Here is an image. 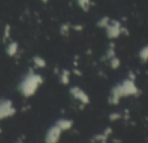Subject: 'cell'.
<instances>
[{"label": "cell", "mask_w": 148, "mask_h": 143, "mask_svg": "<svg viewBox=\"0 0 148 143\" xmlns=\"http://www.w3.org/2000/svg\"><path fill=\"white\" fill-rule=\"evenodd\" d=\"M42 77L40 75L30 71L22 79L19 86H18V90L23 97L29 98L36 93L40 85L42 84Z\"/></svg>", "instance_id": "cell-1"}, {"label": "cell", "mask_w": 148, "mask_h": 143, "mask_svg": "<svg viewBox=\"0 0 148 143\" xmlns=\"http://www.w3.org/2000/svg\"><path fill=\"white\" fill-rule=\"evenodd\" d=\"M15 112L16 110L12 104V101L8 100V99L0 100V120L11 117L15 114Z\"/></svg>", "instance_id": "cell-2"}, {"label": "cell", "mask_w": 148, "mask_h": 143, "mask_svg": "<svg viewBox=\"0 0 148 143\" xmlns=\"http://www.w3.org/2000/svg\"><path fill=\"white\" fill-rule=\"evenodd\" d=\"M62 129L58 125H55L53 127H51L47 132V135H45V143H58L62 135Z\"/></svg>", "instance_id": "cell-3"}, {"label": "cell", "mask_w": 148, "mask_h": 143, "mask_svg": "<svg viewBox=\"0 0 148 143\" xmlns=\"http://www.w3.org/2000/svg\"><path fill=\"white\" fill-rule=\"evenodd\" d=\"M71 93H72V95L75 97V98L80 100L82 103H85V104H88L89 103V97L87 96V94L84 92V91L81 90V89L78 88V87H75V88L71 89Z\"/></svg>", "instance_id": "cell-4"}, {"label": "cell", "mask_w": 148, "mask_h": 143, "mask_svg": "<svg viewBox=\"0 0 148 143\" xmlns=\"http://www.w3.org/2000/svg\"><path fill=\"white\" fill-rule=\"evenodd\" d=\"M59 127L62 129V131H64V130H69L72 128L73 126V121L72 120H68V119H60L59 121L57 122V124Z\"/></svg>", "instance_id": "cell-5"}, {"label": "cell", "mask_w": 148, "mask_h": 143, "mask_svg": "<svg viewBox=\"0 0 148 143\" xmlns=\"http://www.w3.org/2000/svg\"><path fill=\"white\" fill-rule=\"evenodd\" d=\"M18 51V44L16 42H10L7 47V53L11 57L16 55Z\"/></svg>", "instance_id": "cell-6"}, {"label": "cell", "mask_w": 148, "mask_h": 143, "mask_svg": "<svg viewBox=\"0 0 148 143\" xmlns=\"http://www.w3.org/2000/svg\"><path fill=\"white\" fill-rule=\"evenodd\" d=\"M33 63L37 68H45V61L40 57H33Z\"/></svg>", "instance_id": "cell-7"}, {"label": "cell", "mask_w": 148, "mask_h": 143, "mask_svg": "<svg viewBox=\"0 0 148 143\" xmlns=\"http://www.w3.org/2000/svg\"><path fill=\"white\" fill-rule=\"evenodd\" d=\"M62 82L64 83V84H68V82H69V75H68V73L64 72V74H62Z\"/></svg>", "instance_id": "cell-8"}, {"label": "cell", "mask_w": 148, "mask_h": 143, "mask_svg": "<svg viewBox=\"0 0 148 143\" xmlns=\"http://www.w3.org/2000/svg\"><path fill=\"white\" fill-rule=\"evenodd\" d=\"M119 118H120V115H119V114H117V113H114V114H112L111 116H110V119L111 120H116V119H119Z\"/></svg>", "instance_id": "cell-9"}, {"label": "cell", "mask_w": 148, "mask_h": 143, "mask_svg": "<svg viewBox=\"0 0 148 143\" xmlns=\"http://www.w3.org/2000/svg\"><path fill=\"white\" fill-rule=\"evenodd\" d=\"M111 133H112V129H111V128H107V129L105 130V132H104V135L108 137V136H109Z\"/></svg>", "instance_id": "cell-10"}, {"label": "cell", "mask_w": 148, "mask_h": 143, "mask_svg": "<svg viewBox=\"0 0 148 143\" xmlns=\"http://www.w3.org/2000/svg\"><path fill=\"white\" fill-rule=\"evenodd\" d=\"M42 1H43V2H47V0H42Z\"/></svg>", "instance_id": "cell-11"}, {"label": "cell", "mask_w": 148, "mask_h": 143, "mask_svg": "<svg viewBox=\"0 0 148 143\" xmlns=\"http://www.w3.org/2000/svg\"><path fill=\"white\" fill-rule=\"evenodd\" d=\"M0 133H1V129H0Z\"/></svg>", "instance_id": "cell-12"}]
</instances>
